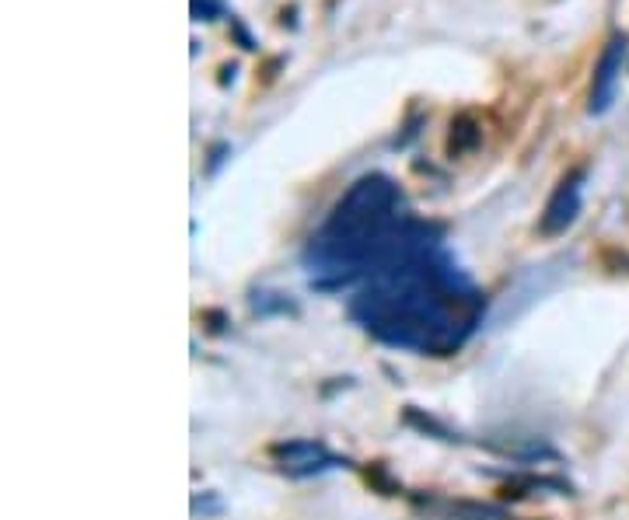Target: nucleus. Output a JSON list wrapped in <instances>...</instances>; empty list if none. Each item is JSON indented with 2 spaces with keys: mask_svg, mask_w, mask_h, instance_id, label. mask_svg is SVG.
<instances>
[{
  "mask_svg": "<svg viewBox=\"0 0 629 520\" xmlns=\"http://www.w3.org/2000/svg\"><path fill=\"white\" fill-rule=\"evenodd\" d=\"M483 308V294L434 241L367 276L350 315L388 346L448 356L476 332Z\"/></svg>",
  "mask_w": 629,
  "mask_h": 520,
  "instance_id": "obj_1",
  "label": "nucleus"
},
{
  "mask_svg": "<svg viewBox=\"0 0 629 520\" xmlns=\"http://www.w3.org/2000/svg\"><path fill=\"white\" fill-rule=\"evenodd\" d=\"M437 231L420 220L402 217V192L385 175H367L339 199L332 217L305 252L308 269L318 276H371L413 248L434 245Z\"/></svg>",
  "mask_w": 629,
  "mask_h": 520,
  "instance_id": "obj_2",
  "label": "nucleus"
},
{
  "mask_svg": "<svg viewBox=\"0 0 629 520\" xmlns=\"http://www.w3.org/2000/svg\"><path fill=\"white\" fill-rule=\"evenodd\" d=\"M626 46H629L626 35H612L602 60H598L595 81H591V102H588L591 116H602V112H609L612 102H616V84H619V74H623Z\"/></svg>",
  "mask_w": 629,
  "mask_h": 520,
  "instance_id": "obj_3",
  "label": "nucleus"
},
{
  "mask_svg": "<svg viewBox=\"0 0 629 520\" xmlns=\"http://www.w3.org/2000/svg\"><path fill=\"white\" fill-rule=\"evenodd\" d=\"M581 178L584 172H574L556 185L553 199L542 213V234H563L577 220V213H581Z\"/></svg>",
  "mask_w": 629,
  "mask_h": 520,
  "instance_id": "obj_4",
  "label": "nucleus"
},
{
  "mask_svg": "<svg viewBox=\"0 0 629 520\" xmlns=\"http://www.w3.org/2000/svg\"><path fill=\"white\" fill-rule=\"evenodd\" d=\"M277 454H280V461H284V472H291V475H312V472H322V468L336 465L322 447L305 444V440H301V444L280 447Z\"/></svg>",
  "mask_w": 629,
  "mask_h": 520,
  "instance_id": "obj_5",
  "label": "nucleus"
},
{
  "mask_svg": "<svg viewBox=\"0 0 629 520\" xmlns=\"http://www.w3.org/2000/svg\"><path fill=\"white\" fill-rule=\"evenodd\" d=\"M224 11V0H193V18L196 21H210Z\"/></svg>",
  "mask_w": 629,
  "mask_h": 520,
  "instance_id": "obj_6",
  "label": "nucleus"
}]
</instances>
